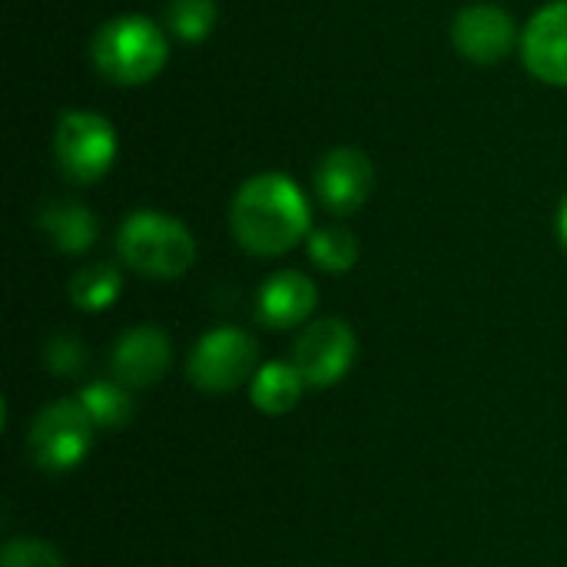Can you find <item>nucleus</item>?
Listing matches in <instances>:
<instances>
[{
    "instance_id": "obj_18",
    "label": "nucleus",
    "mask_w": 567,
    "mask_h": 567,
    "mask_svg": "<svg viewBox=\"0 0 567 567\" xmlns=\"http://www.w3.org/2000/svg\"><path fill=\"white\" fill-rule=\"evenodd\" d=\"M219 17L216 0H169L163 10L166 30L183 43H199L213 33Z\"/></svg>"
},
{
    "instance_id": "obj_5",
    "label": "nucleus",
    "mask_w": 567,
    "mask_h": 567,
    "mask_svg": "<svg viewBox=\"0 0 567 567\" xmlns=\"http://www.w3.org/2000/svg\"><path fill=\"white\" fill-rule=\"evenodd\" d=\"M93 432L96 425L90 422L80 399H56L33 415L27 432V455L40 472H73L90 455Z\"/></svg>"
},
{
    "instance_id": "obj_7",
    "label": "nucleus",
    "mask_w": 567,
    "mask_h": 567,
    "mask_svg": "<svg viewBox=\"0 0 567 567\" xmlns=\"http://www.w3.org/2000/svg\"><path fill=\"white\" fill-rule=\"evenodd\" d=\"M359 342L346 319H316L309 322L296 346H292V365L306 379L309 389H332L355 362Z\"/></svg>"
},
{
    "instance_id": "obj_14",
    "label": "nucleus",
    "mask_w": 567,
    "mask_h": 567,
    "mask_svg": "<svg viewBox=\"0 0 567 567\" xmlns=\"http://www.w3.org/2000/svg\"><path fill=\"white\" fill-rule=\"evenodd\" d=\"M306 389L309 385L292 362H266L249 382V399L262 415H289Z\"/></svg>"
},
{
    "instance_id": "obj_6",
    "label": "nucleus",
    "mask_w": 567,
    "mask_h": 567,
    "mask_svg": "<svg viewBox=\"0 0 567 567\" xmlns=\"http://www.w3.org/2000/svg\"><path fill=\"white\" fill-rule=\"evenodd\" d=\"M186 372L199 392L209 395L236 392L239 385H249L252 375L259 372V342L236 326L209 329L193 346Z\"/></svg>"
},
{
    "instance_id": "obj_21",
    "label": "nucleus",
    "mask_w": 567,
    "mask_h": 567,
    "mask_svg": "<svg viewBox=\"0 0 567 567\" xmlns=\"http://www.w3.org/2000/svg\"><path fill=\"white\" fill-rule=\"evenodd\" d=\"M558 239H561V246L567 249V196L561 199V209H558Z\"/></svg>"
},
{
    "instance_id": "obj_16",
    "label": "nucleus",
    "mask_w": 567,
    "mask_h": 567,
    "mask_svg": "<svg viewBox=\"0 0 567 567\" xmlns=\"http://www.w3.org/2000/svg\"><path fill=\"white\" fill-rule=\"evenodd\" d=\"M76 399L96 429H123L133 419L130 389L120 382H86Z\"/></svg>"
},
{
    "instance_id": "obj_15",
    "label": "nucleus",
    "mask_w": 567,
    "mask_h": 567,
    "mask_svg": "<svg viewBox=\"0 0 567 567\" xmlns=\"http://www.w3.org/2000/svg\"><path fill=\"white\" fill-rule=\"evenodd\" d=\"M66 292L80 312H106L123 296V272L113 262H90L70 276Z\"/></svg>"
},
{
    "instance_id": "obj_4",
    "label": "nucleus",
    "mask_w": 567,
    "mask_h": 567,
    "mask_svg": "<svg viewBox=\"0 0 567 567\" xmlns=\"http://www.w3.org/2000/svg\"><path fill=\"white\" fill-rule=\"evenodd\" d=\"M116 130L106 116L93 110H66L53 130V163L56 169L76 183L93 186L100 183L116 163Z\"/></svg>"
},
{
    "instance_id": "obj_8",
    "label": "nucleus",
    "mask_w": 567,
    "mask_h": 567,
    "mask_svg": "<svg viewBox=\"0 0 567 567\" xmlns=\"http://www.w3.org/2000/svg\"><path fill=\"white\" fill-rule=\"evenodd\" d=\"M518 43H522V33L515 27V17L498 3H468L452 20V47L468 63L495 66Z\"/></svg>"
},
{
    "instance_id": "obj_9",
    "label": "nucleus",
    "mask_w": 567,
    "mask_h": 567,
    "mask_svg": "<svg viewBox=\"0 0 567 567\" xmlns=\"http://www.w3.org/2000/svg\"><path fill=\"white\" fill-rule=\"evenodd\" d=\"M375 189V166L359 146H332L316 166V196L332 216H352Z\"/></svg>"
},
{
    "instance_id": "obj_1",
    "label": "nucleus",
    "mask_w": 567,
    "mask_h": 567,
    "mask_svg": "<svg viewBox=\"0 0 567 567\" xmlns=\"http://www.w3.org/2000/svg\"><path fill=\"white\" fill-rule=\"evenodd\" d=\"M229 229L249 256H286L309 239L312 206L286 173H256L229 203Z\"/></svg>"
},
{
    "instance_id": "obj_3",
    "label": "nucleus",
    "mask_w": 567,
    "mask_h": 567,
    "mask_svg": "<svg viewBox=\"0 0 567 567\" xmlns=\"http://www.w3.org/2000/svg\"><path fill=\"white\" fill-rule=\"evenodd\" d=\"M116 256L126 269L146 279H176L196 262V239L176 216L159 209H136L120 223Z\"/></svg>"
},
{
    "instance_id": "obj_20",
    "label": "nucleus",
    "mask_w": 567,
    "mask_h": 567,
    "mask_svg": "<svg viewBox=\"0 0 567 567\" xmlns=\"http://www.w3.org/2000/svg\"><path fill=\"white\" fill-rule=\"evenodd\" d=\"M0 567H63V555L43 538H10L0 551Z\"/></svg>"
},
{
    "instance_id": "obj_19",
    "label": "nucleus",
    "mask_w": 567,
    "mask_h": 567,
    "mask_svg": "<svg viewBox=\"0 0 567 567\" xmlns=\"http://www.w3.org/2000/svg\"><path fill=\"white\" fill-rule=\"evenodd\" d=\"M43 365L50 375L76 379L86 365V346L70 332H56L43 342Z\"/></svg>"
},
{
    "instance_id": "obj_12",
    "label": "nucleus",
    "mask_w": 567,
    "mask_h": 567,
    "mask_svg": "<svg viewBox=\"0 0 567 567\" xmlns=\"http://www.w3.org/2000/svg\"><path fill=\"white\" fill-rule=\"evenodd\" d=\"M319 302V289L316 282L299 272V269H279L272 272L256 296V319L276 332L282 329H296L306 326L309 316L316 312Z\"/></svg>"
},
{
    "instance_id": "obj_13",
    "label": "nucleus",
    "mask_w": 567,
    "mask_h": 567,
    "mask_svg": "<svg viewBox=\"0 0 567 567\" xmlns=\"http://www.w3.org/2000/svg\"><path fill=\"white\" fill-rule=\"evenodd\" d=\"M40 233L63 252V256H83L100 239V223L90 206L76 199H53L37 216Z\"/></svg>"
},
{
    "instance_id": "obj_10",
    "label": "nucleus",
    "mask_w": 567,
    "mask_h": 567,
    "mask_svg": "<svg viewBox=\"0 0 567 567\" xmlns=\"http://www.w3.org/2000/svg\"><path fill=\"white\" fill-rule=\"evenodd\" d=\"M522 63L525 70L548 83L567 86V0L542 7L522 30Z\"/></svg>"
},
{
    "instance_id": "obj_11",
    "label": "nucleus",
    "mask_w": 567,
    "mask_h": 567,
    "mask_svg": "<svg viewBox=\"0 0 567 567\" xmlns=\"http://www.w3.org/2000/svg\"><path fill=\"white\" fill-rule=\"evenodd\" d=\"M173 362V342L159 326H133L126 329L113 352H110V372L113 382L133 389H150L166 375Z\"/></svg>"
},
{
    "instance_id": "obj_2",
    "label": "nucleus",
    "mask_w": 567,
    "mask_h": 567,
    "mask_svg": "<svg viewBox=\"0 0 567 567\" xmlns=\"http://www.w3.org/2000/svg\"><path fill=\"white\" fill-rule=\"evenodd\" d=\"M96 73L116 86H143L156 80L169 60L166 30L143 13H120L96 27L90 40Z\"/></svg>"
},
{
    "instance_id": "obj_17",
    "label": "nucleus",
    "mask_w": 567,
    "mask_h": 567,
    "mask_svg": "<svg viewBox=\"0 0 567 567\" xmlns=\"http://www.w3.org/2000/svg\"><path fill=\"white\" fill-rule=\"evenodd\" d=\"M309 259L312 266H319L322 272H349L359 262V239L346 229V226H319L309 233L306 239Z\"/></svg>"
}]
</instances>
